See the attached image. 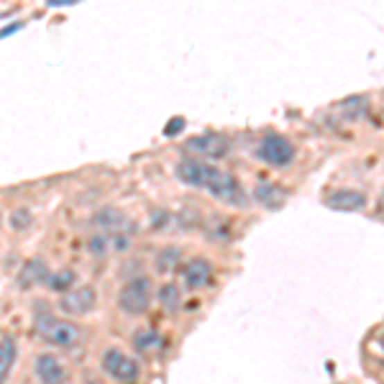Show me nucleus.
I'll return each mask as SVG.
<instances>
[{"label":"nucleus","instance_id":"nucleus-1","mask_svg":"<svg viewBox=\"0 0 384 384\" xmlns=\"http://www.w3.org/2000/svg\"><path fill=\"white\" fill-rule=\"evenodd\" d=\"M177 180L184 184H192V187H202L208 190L213 198L223 202H238V184L228 172L213 167V164H205L200 159H184L177 164Z\"/></svg>","mask_w":384,"mask_h":384},{"label":"nucleus","instance_id":"nucleus-2","mask_svg":"<svg viewBox=\"0 0 384 384\" xmlns=\"http://www.w3.org/2000/svg\"><path fill=\"white\" fill-rule=\"evenodd\" d=\"M36 331L42 333L44 341L57 346V349H75L77 343L82 341V331L75 323L59 320V317L49 315V313L36 315Z\"/></svg>","mask_w":384,"mask_h":384},{"label":"nucleus","instance_id":"nucleus-3","mask_svg":"<svg viewBox=\"0 0 384 384\" xmlns=\"http://www.w3.org/2000/svg\"><path fill=\"white\" fill-rule=\"evenodd\" d=\"M151 305V282L146 277H134L131 282L123 284L118 295V308L128 315H143Z\"/></svg>","mask_w":384,"mask_h":384},{"label":"nucleus","instance_id":"nucleus-4","mask_svg":"<svg viewBox=\"0 0 384 384\" xmlns=\"http://www.w3.org/2000/svg\"><path fill=\"white\" fill-rule=\"evenodd\" d=\"M256 157H259L261 162H267L269 167H287V164H293V159H295V143L290 141L287 136L269 134L259 141Z\"/></svg>","mask_w":384,"mask_h":384},{"label":"nucleus","instance_id":"nucleus-5","mask_svg":"<svg viewBox=\"0 0 384 384\" xmlns=\"http://www.w3.org/2000/svg\"><path fill=\"white\" fill-rule=\"evenodd\" d=\"M103 369L108 372L113 379L118 382H136L139 379V364H136L131 356H125L123 351L118 349H108L103 354Z\"/></svg>","mask_w":384,"mask_h":384},{"label":"nucleus","instance_id":"nucleus-6","mask_svg":"<svg viewBox=\"0 0 384 384\" xmlns=\"http://www.w3.org/2000/svg\"><path fill=\"white\" fill-rule=\"evenodd\" d=\"M187 149L205 159H223L228 154V149H231V141H228V136L220 134H200L192 136L187 141Z\"/></svg>","mask_w":384,"mask_h":384},{"label":"nucleus","instance_id":"nucleus-7","mask_svg":"<svg viewBox=\"0 0 384 384\" xmlns=\"http://www.w3.org/2000/svg\"><path fill=\"white\" fill-rule=\"evenodd\" d=\"M98 302V295L92 287H77V290H69V293L62 295L59 300V308L69 313V315H87Z\"/></svg>","mask_w":384,"mask_h":384},{"label":"nucleus","instance_id":"nucleus-8","mask_svg":"<svg viewBox=\"0 0 384 384\" xmlns=\"http://www.w3.org/2000/svg\"><path fill=\"white\" fill-rule=\"evenodd\" d=\"M210 279H213V267H210L208 259L195 256V259L187 261V267H184V284L190 290H202L205 284H210Z\"/></svg>","mask_w":384,"mask_h":384},{"label":"nucleus","instance_id":"nucleus-9","mask_svg":"<svg viewBox=\"0 0 384 384\" xmlns=\"http://www.w3.org/2000/svg\"><path fill=\"white\" fill-rule=\"evenodd\" d=\"M326 205L331 210H341V213H356L367 205V198L359 190H338L333 195H328Z\"/></svg>","mask_w":384,"mask_h":384},{"label":"nucleus","instance_id":"nucleus-10","mask_svg":"<svg viewBox=\"0 0 384 384\" xmlns=\"http://www.w3.org/2000/svg\"><path fill=\"white\" fill-rule=\"evenodd\" d=\"M36 374H39L42 382L57 384V382H64V379H67V369H64V364H62L57 356L42 354V356H36Z\"/></svg>","mask_w":384,"mask_h":384},{"label":"nucleus","instance_id":"nucleus-11","mask_svg":"<svg viewBox=\"0 0 384 384\" xmlns=\"http://www.w3.org/2000/svg\"><path fill=\"white\" fill-rule=\"evenodd\" d=\"M92 223L101 228L103 234H121L123 228H131V220L125 213H121L118 208H103L101 213H95Z\"/></svg>","mask_w":384,"mask_h":384},{"label":"nucleus","instance_id":"nucleus-12","mask_svg":"<svg viewBox=\"0 0 384 384\" xmlns=\"http://www.w3.org/2000/svg\"><path fill=\"white\" fill-rule=\"evenodd\" d=\"M254 200L259 202V205H264L267 210H277L284 205L287 192H284V187H279L274 182H259L256 190H254Z\"/></svg>","mask_w":384,"mask_h":384},{"label":"nucleus","instance_id":"nucleus-13","mask_svg":"<svg viewBox=\"0 0 384 384\" xmlns=\"http://www.w3.org/2000/svg\"><path fill=\"white\" fill-rule=\"evenodd\" d=\"M46 277H49V269H46V264L42 259H28L24 264V269H21V274H18V284L21 287H31L36 282H44Z\"/></svg>","mask_w":384,"mask_h":384},{"label":"nucleus","instance_id":"nucleus-14","mask_svg":"<svg viewBox=\"0 0 384 384\" xmlns=\"http://www.w3.org/2000/svg\"><path fill=\"white\" fill-rule=\"evenodd\" d=\"M16 341H10V338H6V341H0V382L8 376L10 367H13V361H16Z\"/></svg>","mask_w":384,"mask_h":384},{"label":"nucleus","instance_id":"nucleus-15","mask_svg":"<svg viewBox=\"0 0 384 384\" xmlns=\"http://www.w3.org/2000/svg\"><path fill=\"white\" fill-rule=\"evenodd\" d=\"M159 302H162V308L169 310V313H175V310H180V305H182V295H180V287H175V284H164L162 290H159Z\"/></svg>","mask_w":384,"mask_h":384},{"label":"nucleus","instance_id":"nucleus-16","mask_svg":"<svg viewBox=\"0 0 384 384\" xmlns=\"http://www.w3.org/2000/svg\"><path fill=\"white\" fill-rule=\"evenodd\" d=\"M180 256H182V251L177 249V246H169V249H164L157 256V269L162 274H169V272L180 264Z\"/></svg>","mask_w":384,"mask_h":384},{"label":"nucleus","instance_id":"nucleus-17","mask_svg":"<svg viewBox=\"0 0 384 384\" xmlns=\"http://www.w3.org/2000/svg\"><path fill=\"white\" fill-rule=\"evenodd\" d=\"M46 284H49L54 293H64V290H69V287L75 284V272H72V269H62L57 274L46 277Z\"/></svg>","mask_w":384,"mask_h":384},{"label":"nucleus","instance_id":"nucleus-18","mask_svg":"<svg viewBox=\"0 0 384 384\" xmlns=\"http://www.w3.org/2000/svg\"><path fill=\"white\" fill-rule=\"evenodd\" d=\"M136 349L139 351H154L162 346V335L159 333H139L136 335Z\"/></svg>","mask_w":384,"mask_h":384},{"label":"nucleus","instance_id":"nucleus-19","mask_svg":"<svg viewBox=\"0 0 384 384\" xmlns=\"http://www.w3.org/2000/svg\"><path fill=\"white\" fill-rule=\"evenodd\" d=\"M31 226V213L28 210H16L13 213V228H26Z\"/></svg>","mask_w":384,"mask_h":384},{"label":"nucleus","instance_id":"nucleus-20","mask_svg":"<svg viewBox=\"0 0 384 384\" xmlns=\"http://www.w3.org/2000/svg\"><path fill=\"white\" fill-rule=\"evenodd\" d=\"M90 251L92 254H105V251H108V238H105V236L90 238Z\"/></svg>","mask_w":384,"mask_h":384},{"label":"nucleus","instance_id":"nucleus-21","mask_svg":"<svg viewBox=\"0 0 384 384\" xmlns=\"http://www.w3.org/2000/svg\"><path fill=\"white\" fill-rule=\"evenodd\" d=\"M180 128H184V118H175V121H172V123L164 128V136H175Z\"/></svg>","mask_w":384,"mask_h":384},{"label":"nucleus","instance_id":"nucleus-22","mask_svg":"<svg viewBox=\"0 0 384 384\" xmlns=\"http://www.w3.org/2000/svg\"><path fill=\"white\" fill-rule=\"evenodd\" d=\"M18 28H21V24H13V26H8V28H3V31H0V36H10L13 31H18Z\"/></svg>","mask_w":384,"mask_h":384},{"label":"nucleus","instance_id":"nucleus-23","mask_svg":"<svg viewBox=\"0 0 384 384\" xmlns=\"http://www.w3.org/2000/svg\"><path fill=\"white\" fill-rule=\"evenodd\" d=\"M382 210H384V195H382Z\"/></svg>","mask_w":384,"mask_h":384},{"label":"nucleus","instance_id":"nucleus-24","mask_svg":"<svg viewBox=\"0 0 384 384\" xmlns=\"http://www.w3.org/2000/svg\"><path fill=\"white\" fill-rule=\"evenodd\" d=\"M382 343H384V338H382Z\"/></svg>","mask_w":384,"mask_h":384}]
</instances>
